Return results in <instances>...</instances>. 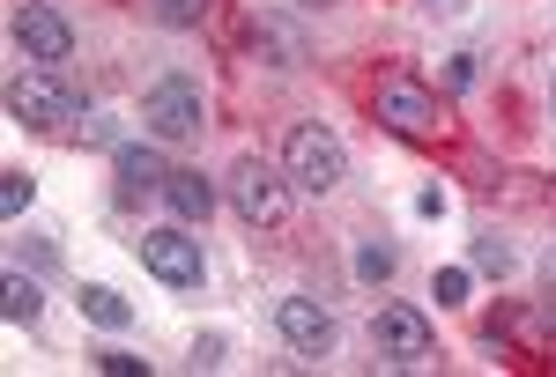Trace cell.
Masks as SVG:
<instances>
[{
  "label": "cell",
  "mask_w": 556,
  "mask_h": 377,
  "mask_svg": "<svg viewBox=\"0 0 556 377\" xmlns=\"http://www.w3.org/2000/svg\"><path fill=\"white\" fill-rule=\"evenodd\" d=\"M8 119L30 126V133H75V119H89L83 96L60 82V67H30L8 82Z\"/></svg>",
  "instance_id": "1"
},
{
  "label": "cell",
  "mask_w": 556,
  "mask_h": 377,
  "mask_svg": "<svg viewBox=\"0 0 556 377\" xmlns=\"http://www.w3.org/2000/svg\"><path fill=\"white\" fill-rule=\"evenodd\" d=\"M282 164H290V185H304V193L319 200V193H334V185L349 178V148H342V133H327L319 119H304V126H290Z\"/></svg>",
  "instance_id": "2"
},
{
  "label": "cell",
  "mask_w": 556,
  "mask_h": 377,
  "mask_svg": "<svg viewBox=\"0 0 556 377\" xmlns=\"http://www.w3.org/2000/svg\"><path fill=\"white\" fill-rule=\"evenodd\" d=\"M201 126H208V96H201V82H186V75H164V82L141 96V133L149 141H201Z\"/></svg>",
  "instance_id": "3"
},
{
  "label": "cell",
  "mask_w": 556,
  "mask_h": 377,
  "mask_svg": "<svg viewBox=\"0 0 556 377\" xmlns=\"http://www.w3.org/2000/svg\"><path fill=\"white\" fill-rule=\"evenodd\" d=\"M223 185H230V208L245 214L253 230H275V222L290 214V185H282V170L267 164V156H238Z\"/></svg>",
  "instance_id": "4"
},
{
  "label": "cell",
  "mask_w": 556,
  "mask_h": 377,
  "mask_svg": "<svg viewBox=\"0 0 556 377\" xmlns=\"http://www.w3.org/2000/svg\"><path fill=\"white\" fill-rule=\"evenodd\" d=\"M379 126H386V133H401V141H424V148L453 133V119L438 112V96L416 89V82H386L379 89Z\"/></svg>",
  "instance_id": "5"
},
{
  "label": "cell",
  "mask_w": 556,
  "mask_h": 377,
  "mask_svg": "<svg viewBox=\"0 0 556 377\" xmlns=\"http://www.w3.org/2000/svg\"><path fill=\"white\" fill-rule=\"evenodd\" d=\"M371 348H379V363H393V370H416V363H430V318L408 311V303H379Z\"/></svg>",
  "instance_id": "6"
},
{
  "label": "cell",
  "mask_w": 556,
  "mask_h": 377,
  "mask_svg": "<svg viewBox=\"0 0 556 377\" xmlns=\"http://www.w3.org/2000/svg\"><path fill=\"white\" fill-rule=\"evenodd\" d=\"M15 52L38 60V67L75 60V30H67V15H60L52 0H23V8H15Z\"/></svg>",
  "instance_id": "7"
},
{
  "label": "cell",
  "mask_w": 556,
  "mask_h": 377,
  "mask_svg": "<svg viewBox=\"0 0 556 377\" xmlns=\"http://www.w3.org/2000/svg\"><path fill=\"white\" fill-rule=\"evenodd\" d=\"M141 266H149L164 289H201V237H186V230H149V237H141Z\"/></svg>",
  "instance_id": "8"
},
{
  "label": "cell",
  "mask_w": 556,
  "mask_h": 377,
  "mask_svg": "<svg viewBox=\"0 0 556 377\" xmlns=\"http://www.w3.org/2000/svg\"><path fill=\"white\" fill-rule=\"evenodd\" d=\"M275 334L290 340L298 355H327V348H334V311L312 303V296H282V303H275Z\"/></svg>",
  "instance_id": "9"
},
{
  "label": "cell",
  "mask_w": 556,
  "mask_h": 377,
  "mask_svg": "<svg viewBox=\"0 0 556 377\" xmlns=\"http://www.w3.org/2000/svg\"><path fill=\"white\" fill-rule=\"evenodd\" d=\"M245 52L267 60V67H304V60H312V52H304V30L282 23V15H253V23H245Z\"/></svg>",
  "instance_id": "10"
},
{
  "label": "cell",
  "mask_w": 556,
  "mask_h": 377,
  "mask_svg": "<svg viewBox=\"0 0 556 377\" xmlns=\"http://www.w3.org/2000/svg\"><path fill=\"white\" fill-rule=\"evenodd\" d=\"M112 164H119V185H127V193H149V185H164V178H172L149 133H141V141H119V156H112Z\"/></svg>",
  "instance_id": "11"
},
{
  "label": "cell",
  "mask_w": 556,
  "mask_h": 377,
  "mask_svg": "<svg viewBox=\"0 0 556 377\" xmlns=\"http://www.w3.org/2000/svg\"><path fill=\"white\" fill-rule=\"evenodd\" d=\"M156 193L172 200V214H178V222H208V208H215V185L201 178V170H172V178H164Z\"/></svg>",
  "instance_id": "12"
},
{
  "label": "cell",
  "mask_w": 556,
  "mask_h": 377,
  "mask_svg": "<svg viewBox=\"0 0 556 377\" xmlns=\"http://www.w3.org/2000/svg\"><path fill=\"white\" fill-rule=\"evenodd\" d=\"M83 318H89V326H104V334H119V326L134 318V303L119 289H104V282H83Z\"/></svg>",
  "instance_id": "13"
},
{
  "label": "cell",
  "mask_w": 556,
  "mask_h": 377,
  "mask_svg": "<svg viewBox=\"0 0 556 377\" xmlns=\"http://www.w3.org/2000/svg\"><path fill=\"white\" fill-rule=\"evenodd\" d=\"M38 282H23V266H15V274H8V282H0V318H8V326H38Z\"/></svg>",
  "instance_id": "14"
},
{
  "label": "cell",
  "mask_w": 556,
  "mask_h": 377,
  "mask_svg": "<svg viewBox=\"0 0 556 377\" xmlns=\"http://www.w3.org/2000/svg\"><path fill=\"white\" fill-rule=\"evenodd\" d=\"M393 266H401V251H393V245H356V282L379 289V282H393Z\"/></svg>",
  "instance_id": "15"
},
{
  "label": "cell",
  "mask_w": 556,
  "mask_h": 377,
  "mask_svg": "<svg viewBox=\"0 0 556 377\" xmlns=\"http://www.w3.org/2000/svg\"><path fill=\"white\" fill-rule=\"evenodd\" d=\"M156 8V23H172V30H201L208 23V0H149Z\"/></svg>",
  "instance_id": "16"
},
{
  "label": "cell",
  "mask_w": 556,
  "mask_h": 377,
  "mask_svg": "<svg viewBox=\"0 0 556 377\" xmlns=\"http://www.w3.org/2000/svg\"><path fill=\"white\" fill-rule=\"evenodd\" d=\"M30 200H38V185H30L23 170H8V178H0V214H8V222H23V208H30Z\"/></svg>",
  "instance_id": "17"
},
{
  "label": "cell",
  "mask_w": 556,
  "mask_h": 377,
  "mask_svg": "<svg viewBox=\"0 0 556 377\" xmlns=\"http://www.w3.org/2000/svg\"><path fill=\"white\" fill-rule=\"evenodd\" d=\"M475 274H513V245L505 237H475Z\"/></svg>",
  "instance_id": "18"
},
{
  "label": "cell",
  "mask_w": 556,
  "mask_h": 377,
  "mask_svg": "<svg viewBox=\"0 0 556 377\" xmlns=\"http://www.w3.org/2000/svg\"><path fill=\"white\" fill-rule=\"evenodd\" d=\"M223 355H230V340H223V334H201L186 363H193V370H223Z\"/></svg>",
  "instance_id": "19"
},
{
  "label": "cell",
  "mask_w": 556,
  "mask_h": 377,
  "mask_svg": "<svg viewBox=\"0 0 556 377\" xmlns=\"http://www.w3.org/2000/svg\"><path fill=\"white\" fill-rule=\"evenodd\" d=\"M97 370H112V377H141L149 363H141V355H127V348H97Z\"/></svg>",
  "instance_id": "20"
},
{
  "label": "cell",
  "mask_w": 556,
  "mask_h": 377,
  "mask_svg": "<svg viewBox=\"0 0 556 377\" xmlns=\"http://www.w3.org/2000/svg\"><path fill=\"white\" fill-rule=\"evenodd\" d=\"M438 82L445 89H475V52H453V60L438 67Z\"/></svg>",
  "instance_id": "21"
},
{
  "label": "cell",
  "mask_w": 556,
  "mask_h": 377,
  "mask_svg": "<svg viewBox=\"0 0 556 377\" xmlns=\"http://www.w3.org/2000/svg\"><path fill=\"white\" fill-rule=\"evenodd\" d=\"M438 303H468V266H445L438 274Z\"/></svg>",
  "instance_id": "22"
},
{
  "label": "cell",
  "mask_w": 556,
  "mask_h": 377,
  "mask_svg": "<svg viewBox=\"0 0 556 377\" xmlns=\"http://www.w3.org/2000/svg\"><path fill=\"white\" fill-rule=\"evenodd\" d=\"M468 0H424V15H460Z\"/></svg>",
  "instance_id": "23"
},
{
  "label": "cell",
  "mask_w": 556,
  "mask_h": 377,
  "mask_svg": "<svg viewBox=\"0 0 556 377\" xmlns=\"http://www.w3.org/2000/svg\"><path fill=\"white\" fill-rule=\"evenodd\" d=\"M298 8H334V0H298Z\"/></svg>",
  "instance_id": "24"
},
{
  "label": "cell",
  "mask_w": 556,
  "mask_h": 377,
  "mask_svg": "<svg viewBox=\"0 0 556 377\" xmlns=\"http://www.w3.org/2000/svg\"><path fill=\"white\" fill-rule=\"evenodd\" d=\"M549 112H556V75H549Z\"/></svg>",
  "instance_id": "25"
}]
</instances>
